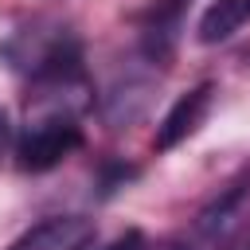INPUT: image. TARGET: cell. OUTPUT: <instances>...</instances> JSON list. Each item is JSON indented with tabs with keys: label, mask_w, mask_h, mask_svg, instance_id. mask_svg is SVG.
<instances>
[{
	"label": "cell",
	"mask_w": 250,
	"mask_h": 250,
	"mask_svg": "<svg viewBox=\"0 0 250 250\" xmlns=\"http://www.w3.org/2000/svg\"><path fill=\"white\" fill-rule=\"evenodd\" d=\"M246 250H250V246H246Z\"/></svg>",
	"instance_id": "8"
},
{
	"label": "cell",
	"mask_w": 250,
	"mask_h": 250,
	"mask_svg": "<svg viewBox=\"0 0 250 250\" xmlns=\"http://www.w3.org/2000/svg\"><path fill=\"white\" fill-rule=\"evenodd\" d=\"M191 0H156V8H152V20H148V31H145V47H148V55H168V47H172V39H176V27H180V16H184V8H188Z\"/></svg>",
	"instance_id": "5"
},
{
	"label": "cell",
	"mask_w": 250,
	"mask_h": 250,
	"mask_svg": "<svg viewBox=\"0 0 250 250\" xmlns=\"http://www.w3.org/2000/svg\"><path fill=\"white\" fill-rule=\"evenodd\" d=\"M8 148H12V125H8V113L0 109V164H4Z\"/></svg>",
	"instance_id": "7"
},
{
	"label": "cell",
	"mask_w": 250,
	"mask_h": 250,
	"mask_svg": "<svg viewBox=\"0 0 250 250\" xmlns=\"http://www.w3.org/2000/svg\"><path fill=\"white\" fill-rule=\"evenodd\" d=\"M250 23V0H211L199 16V43H227L234 31H242Z\"/></svg>",
	"instance_id": "4"
},
{
	"label": "cell",
	"mask_w": 250,
	"mask_h": 250,
	"mask_svg": "<svg viewBox=\"0 0 250 250\" xmlns=\"http://www.w3.org/2000/svg\"><path fill=\"white\" fill-rule=\"evenodd\" d=\"M145 242H141V234L137 230H125V234H117L113 242H105V246H94V242H86L82 250H141Z\"/></svg>",
	"instance_id": "6"
},
{
	"label": "cell",
	"mask_w": 250,
	"mask_h": 250,
	"mask_svg": "<svg viewBox=\"0 0 250 250\" xmlns=\"http://www.w3.org/2000/svg\"><path fill=\"white\" fill-rule=\"evenodd\" d=\"M78 148L82 125L74 113H35L16 141V164L20 172H51Z\"/></svg>",
	"instance_id": "1"
},
{
	"label": "cell",
	"mask_w": 250,
	"mask_h": 250,
	"mask_svg": "<svg viewBox=\"0 0 250 250\" xmlns=\"http://www.w3.org/2000/svg\"><path fill=\"white\" fill-rule=\"evenodd\" d=\"M207 109H211V82H199V86H191L188 94H180L176 102H172V109L160 117V125H156V152H168V148H176V145H184L199 125H203V117H207Z\"/></svg>",
	"instance_id": "2"
},
{
	"label": "cell",
	"mask_w": 250,
	"mask_h": 250,
	"mask_svg": "<svg viewBox=\"0 0 250 250\" xmlns=\"http://www.w3.org/2000/svg\"><path fill=\"white\" fill-rule=\"evenodd\" d=\"M94 242V219L86 215H55L23 230L8 250H82Z\"/></svg>",
	"instance_id": "3"
}]
</instances>
